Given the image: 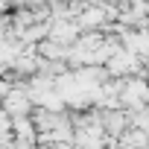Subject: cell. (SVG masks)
<instances>
[{
	"label": "cell",
	"instance_id": "cell-1",
	"mask_svg": "<svg viewBox=\"0 0 149 149\" xmlns=\"http://www.w3.org/2000/svg\"><path fill=\"white\" fill-rule=\"evenodd\" d=\"M6 111H12V114H26L29 111V102H26V97L24 94H6Z\"/></svg>",
	"mask_w": 149,
	"mask_h": 149
}]
</instances>
